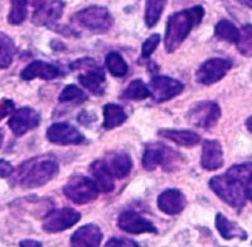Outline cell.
<instances>
[{
	"label": "cell",
	"instance_id": "3",
	"mask_svg": "<svg viewBox=\"0 0 252 247\" xmlns=\"http://www.w3.org/2000/svg\"><path fill=\"white\" fill-rule=\"evenodd\" d=\"M60 165L51 156H38L20 165L13 177V183L31 189L48 183L58 174Z\"/></svg>",
	"mask_w": 252,
	"mask_h": 247
},
{
	"label": "cell",
	"instance_id": "7",
	"mask_svg": "<svg viewBox=\"0 0 252 247\" xmlns=\"http://www.w3.org/2000/svg\"><path fill=\"white\" fill-rule=\"evenodd\" d=\"M66 198L76 204H86L98 197V190L94 181L85 176H72L63 188Z\"/></svg>",
	"mask_w": 252,
	"mask_h": 247
},
{
	"label": "cell",
	"instance_id": "34",
	"mask_svg": "<svg viewBox=\"0 0 252 247\" xmlns=\"http://www.w3.org/2000/svg\"><path fill=\"white\" fill-rule=\"evenodd\" d=\"M105 247H140L138 242L132 241L130 239H119V237H114L110 239L106 242Z\"/></svg>",
	"mask_w": 252,
	"mask_h": 247
},
{
	"label": "cell",
	"instance_id": "39",
	"mask_svg": "<svg viewBox=\"0 0 252 247\" xmlns=\"http://www.w3.org/2000/svg\"><path fill=\"white\" fill-rule=\"evenodd\" d=\"M28 1L32 4V5L34 6L35 9H37V8H39L40 5H43L44 3H47L48 0H28Z\"/></svg>",
	"mask_w": 252,
	"mask_h": 247
},
{
	"label": "cell",
	"instance_id": "31",
	"mask_svg": "<svg viewBox=\"0 0 252 247\" xmlns=\"http://www.w3.org/2000/svg\"><path fill=\"white\" fill-rule=\"evenodd\" d=\"M87 95L80 87L76 85H68L61 92L58 101L60 102H77V104H82L85 101H87Z\"/></svg>",
	"mask_w": 252,
	"mask_h": 247
},
{
	"label": "cell",
	"instance_id": "27",
	"mask_svg": "<svg viewBox=\"0 0 252 247\" xmlns=\"http://www.w3.org/2000/svg\"><path fill=\"white\" fill-rule=\"evenodd\" d=\"M168 0H146L145 23L148 28H153L160 20Z\"/></svg>",
	"mask_w": 252,
	"mask_h": 247
},
{
	"label": "cell",
	"instance_id": "6",
	"mask_svg": "<svg viewBox=\"0 0 252 247\" xmlns=\"http://www.w3.org/2000/svg\"><path fill=\"white\" fill-rule=\"evenodd\" d=\"M71 22L89 32L100 34L107 32L111 28L114 24V18L105 6L92 5L76 13L71 18Z\"/></svg>",
	"mask_w": 252,
	"mask_h": 247
},
{
	"label": "cell",
	"instance_id": "24",
	"mask_svg": "<svg viewBox=\"0 0 252 247\" xmlns=\"http://www.w3.org/2000/svg\"><path fill=\"white\" fill-rule=\"evenodd\" d=\"M127 119L125 110L116 104H107L103 107V127L106 130L121 126Z\"/></svg>",
	"mask_w": 252,
	"mask_h": 247
},
{
	"label": "cell",
	"instance_id": "10",
	"mask_svg": "<svg viewBox=\"0 0 252 247\" xmlns=\"http://www.w3.org/2000/svg\"><path fill=\"white\" fill-rule=\"evenodd\" d=\"M150 96L158 104L169 101L182 93L184 90V85L181 81L175 78L168 77V76H155L152 78L149 84Z\"/></svg>",
	"mask_w": 252,
	"mask_h": 247
},
{
	"label": "cell",
	"instance_id": "17",
	"mask_svg": "<svg viewBox=\"0 0 252 247\" xmlns=\"http://www.w3.org/2000/svg\"><path fill=\"white\" fill-rule=\"evenodd\" d=\"M187 199L179 189H166L158 197V208L168 216H175L183 212Z\"/></svg>",
	"mask_w": 252,
	"mask_h": 247
},
{
	"label": "cell",
	"instance_id": "38",
	"mask_svg": "<svg viewBox=\"0 0 252 247\" xmlns=\"http://www.w3.org/2000/svg\"><path fill=\"white\" fill-rule=\"evenodd\" d=\"M19 247H43L39 241H35V240H23L20 241Z\"/></svg>",
	"mask_w": 252,
	"mask_h": 247
},
{
	"label": "cell",
	"instance_id": "5",
	"mask_svg": "<svg viewBox=\"0 0 252 247\" xmlns=\"http://www.w3.org/2000/svg\"><path fill=\"white\" fill-rule=\"evenodd\" d=\"M71 69L81 71L78 81L85 89L96 96H102L106 91V77L105 72L92 58H82L71 63Z\"/></svg>",
	"mask_w": 252,
	"mask_h": 247
},
{
	"label": "cell",
	"instance_id": "20",
	"mask_svg": "<svg viewBox=\"0 0 252 247\" xmlns=\"http://www.w3.org/2000/svg\"><path fill=\"white\" fill-rule=\"evenodd\" d=\"M112 178H125L132 169V160L125 153H111L102 160Z\"/></svg>",
	"mask_w": 252,
	"mask_h": 247
},
{
	"label": "cell",
	"instance_id": "21",
	"mask_svg": "<svg viewBox=\"0 0 252 247\" xmlns=\"http://www.w3.org/2000/svg\"><path fill=\"white\" fill-rule=\"evenodd\" d=\"M90 172L94 177V183L100 193H111L115 189L114 178L102 160H96L90 165Z\"/></svg>",
	"mask_w": 252,
	"mask_h": 247
},
{
	"label": "cell",
	"instance_id": "12",
	"mask_svg": "<svg viewBox=\"0 0 252 247\" xmlns=\"http://www.w3.org/2000/svg\"><path fill=\"white\" fill-rule=\"evenodd\" d=\"M47 139L56 145H78L85 141L80 130L68 123L52 124L47 129Z\"/></svg>",
	"mask_w": 252,
	"mask_h": 247
},
{
	"label": "cell",
	"instance_id": "14",
	"mask_svg": "<svg viewBox=\"0 0 252 247\" xmlns=\"http://www.w3.org/2000/svg\"><path fill=\"white\" fill-rule=\"evenodd\" d=\"M40 123V115L32 107H22L15 111L9 119V127L15 136H23L24 134L38 127Z\"/></svg>",
	"mask_w": 252,
	"mask_h": 247
},
{
	"label": "cell",
	"instance_id": "36",
	"mask_svg": "<svg viewBox=\"0 0 252 247\" xmlns=\"http://www.w3.org/2000/svg\"><path fill=\"white\" fill-rule=\"evenodd\" d=\"M97 120V116L94 115V112H89V111H82L80 112V115L77 116V121L85 126H89L91 125L92 123Z\"/></svg>",
	"mask_w": 252,
	"mask_h": 247
},
{
	"label": "cell",
	"instance_id": "32",
	"mask_svg": "<svg viewBox=\"0 0 252 247\" xmlns=\"http://www.w3.org/2000/svg\"><path fill=\"white\" fill-rule=\"evenodd\" d=\"M237 48L241 55L250 57L252 53V27L251 24H245L240 31V39L237 42Z\"/></svg>",
	"mask_w": 252,
	"mask_h": 247
},
{
	"label": "cell",
	"instance_id": "35",
	"mask_svg": "<svg viewBox=\"0 0 252 247\" xmlns=\"http://www.w3.org/2000/svg\"><path fill=\"white\" fill-rule=\"evenodd\" d=\"M14 111V102L12 100L0 101V120Z\"/></svg>",
	"mask_w": 252,
	"mask_h": 247
},
{
	"label": "cell",
	"instance_id": "11",
	"mask_svg": "<svg viewBox=\"0 0 252 247\" xmlns=\"http://www.w3.org/2000/svg\"><path fill=\"white\" fill-rule=\"evenodd\" d=\"M232 68V62L226 58H211L201 64L195 73V78L201 85H213L220 81Z\"/></svg>",
	"mask_w": 252,
	"mask_h": 247
},
{
	"label": "cell",
	"instance_id": "19",
	"mask_svg": "<svg viewBox=\"0 0 252 247\" xmlns=\"http://www.w3.org/2000/svg\"><path fill=\"white\" fill-rule=\"evenodd\" d=\"M103 239L101 228L96 224H85L71 236V247H100Z\"/></svg>",
	"mask_w": 252,
	"mask_h": 247
},
{
	"label": "cell",
	"instance_id": "22",
	"mask_svg": "<svg viewBox=\"0 0 252 247\" xmlns=\"http://www.w3.org/2000/svg\"><path fill=\"white\" fill-rule=\"evenodd\" d=\"M159 135L173 143L181 145V147L192 148L201 141V136L197 132L190 130H177V129H161Z\"/></svg>",
	"mask_w": 252,
	"mask_h": 247
},
{
	"label": "cell",
	"instance_id": "41",
	"mask_svg": "<svg viewBox=\"0 0 252 247\" xmlns=\"http://www.w3.org/2000/svg\"><path fill=\"white\" fill-rule=\"evenodd\" d=\"M4 141V130L0 129V148H1V144Z\"/></svg>",
	"mask_w": 252,
	"mask_h": 247
},
{
	"label": "cell",
	"instance_id": "40",
	"mask_svg": "<svg viewBox=\"0 0 252 247\" xmlns=\"http://www.w3.org/2000/svg\"><path fill=\"white\" fill-rule=\"evenodd\" d=\"M238 3L242 4V5L247 6V8H251L252 6V0H237Z\"/></svg>",
	"mask_w": 252,
	"mask_h": 247
},
{
	"label": "cell",
	"instance_id": "33",
	"mask_svg": "<svg viewBox=\"0 0 252 247\" xmlns=\"http://www.w3.org/2000/svg\"><path fill=\"white\" fill-rule=\"evenodd\" d=\"M160 34H158V33L152 34L148 39H145L143 47H141V56H143V58H149L154 53V51L158 48L159 43H160Z\"/></svg>",
	"mask_w": 252,
	"mask_h": 247
},
{
	"label": "cell",
	"instance_id": "8",
	"mask_svg": "<svg viewBox=\"0 0 252 247\" xmlns=\"http://www.w3.org/2000/svg\"><path fill=\"white\" fill-rule=\"evenodd\" d=\"M220 107L215 101H202L197 102L189 109L187 121L190 125L201 129H211L217 124L220 118Z\"/></svg>",
	"mask_w": 252,
	"mask_h": 247
},
{
	"label": "cell",
	"instance_id": "23",
	"mask_svg": "<svg viewBox=\"0 0 252 247\" xmlns=\"http://www.w3.org/2000/svg\"><path fill=\"white\" fill-rule=\"evenodd\" d=\"M216 228L218 230L220 235L223 237L224 240H232V239H240L246 240L247 232L241 228L237 223L229 221L226 216L222 213H218L216 216Z\"/></svg>",
	"mask_w": 252,
	"mask_h": 247
},
{
	"label": "cell",
	"instance_id": "15",
	"mask_svg": "<svg viewBox=\"0 0 252 247\" xmlns=\"http://www.w3.org/2000/svg\"><path fill=\"white\" fill-rule=\"evenodd\" d=\"M63 10H64V3H63L62 0L47 1L43 5H40L39 8L35 9L32 20L37 26L51 27L61 19Z\"/></svg>",
	"mask_w": 252,
	"mask_h": 247
},
{
	"label": "cell",
	"instance_id": "1",
	"mask_svg": "<svg viewBox=\"0 0 252 247\" xmlns=\"http://www.w3.org/2000/svg\"><path fill=\"white\" fill-rule=\"evenodd\" d=\"M251 163L237 164L229 168L223 176L213 177L209 187L218 198L231 207H244L251 198Z\"/></svg>",
	"mask_w": 252,
	"mask_h": 247
},
{
	"label": "cell",
	"instance_id": "18",
	"mask_svg": "<svg viewBox=\"0 0 252 247\" xmlns=\"http://www.w3.org/2000/svg\"><path fill=\"white\" fill-rule=\"evenodd\" d=\"M224 163L223 149L218 140H204L202 147L201 165L206 170L215 172L222 168Z\"/></svg>",
	"mask_w": 252,
	"mask_h": 247
},
{
	"label": "cell",
	"instance_id": "13",
	"mask_svg": "<svg viewBox=\"0 0 252 247\" xmlns=\"http://www.w3.org/2000/svg\"><path fill=\"white\" fill-rule=\"evenodd\" d=\"M118 226L121 231L131 235L140 233H157L158 230L152 221L146 219L135 211H125L120 213L118 218Z\"/></svg>",
	"mask_w": 252,
	"mask_h": 247
},
{
	"label": "cell",
	"instance_id": "4",
	"mask_svg": "<svg viewBox=\"0 0 252 247\" xmlns=\"http://www.w3.org/2000/svg\"><path fill=\"white\" fill-rule=\"evenodd\" d=\"M183 163V158L174 149L161 144H149L144 150L143 167L146 170H155L161 167L165 172H175Z\"/></svg>",
	"mask_w": 252,
	"mask_h": 247
},
{
	"label": "cell",
	"instance_id": "9",
	"mask_svg": "<svg viewBox=\"0 0 252 247\" xmlns=\"http://www.w3.org/2000/svg\"><path fill=\"white\" fill-rule=\"evenodd\" d=\"M81 219V213L73 208H58L46 215L42 227L48 233H57L73 227Z\"/></svg>",
	"mask_w": 252,
	"mask_h": 247
},
{
	"label": "cell",
	"instance_id": "2",
	"mask_svg": "<svg viewBox=\"0 0 252 247\" xmlns=\"http://www.w3.org/2000/svg\"><path fill=\"white\" fill-rule=\"evenodd\" d=\"M204 13L206 12L203 6L195 5L174 13L168 18L165 37H164V46H165L166 52L173 53L181 47L189 33L192 32V29L202 23Z\"/></svg>",
	"mask_w": 252,
	"mask_h": 247
},
{
	"label": "cell",
	"instance_id": "26",
	"mask_svg": "<svg viewBox=\"0 0 252 247\" xmlns=\"http://www.w3.org/2000/svg\"><path fill=\"white\" fill-rule=\"evenodd\" d=\"M15 55V44L5 33L0 32V68L5 69L13 63Z\"/></svg>",
	"mask_w": 252,
	"mask_h": 247
},
{
	"label": "cell",
	"instance_id": "25",
	"mask_svg": "<svg viewBox=\"0 0 252 247\" xmlns=\"http://www.w3.org/2000/svg\"><path fill=\"white\" fill-rule=\"evenodd\" d=\"M215 35L220 40H227L229 43L237 44L238 39H240V29L232 22L222 19L216 24Z\"/></svg>",
	"mask_w": 252,
	"mask_h": 247
},
{
	"label": "cell",
	"instance_id": "37",
	"mask_svg": "<svg viewBox=\"0 0 252 247\" xmlns=\"http://www.w3.org/2000/svg\"><path fill=\"white\" fill-rule=\"evenodd\" d=\"M13 174V167L9 161L0 159V178H8Z\"/></svg>",
	"mask_w": 252,
	"mask_h": 247
},
{
	"label": "cell",
	"instance_id": "28",
	"mask_svg": "<svg viewBox=\"0 0 252 247\" xmlns=\"http://www.w3.org/2000/svg\"><path fill=\"white\" fill-rule=\"evenodd\" d=\"M150 97V91L145 84L141 80H134L129 84L121 93V98L124 100H145Z\"/></svg>",
	"mask_w": 252,
	"mask_h": 247
},
{
	"label": "cell",
	"instance_id": "30",
	"mask_svg": "<svg viewBox=\"0 0 252 247\" xmlns=\"http://www.w3.org/2000/svg\"><path fill=\"white\" fill-rule=\"evenodd\" d=\"M12 9L8 15V22L13 26H19L28 17V0H10Z\"/></svg>",
	"mask_w": 252,
	"mask_h": 247
},
{
	"label": "cell",
	"instance_id": "29",
	"mask_svg": "<svg viewBox=\"0 0 252 247\" xmlns=\"http://www.w3.org/2000/svg\"><path fill=\"white\" fill-rule=\"evenodd\" d=\"M107 69L115 77H124L129 71V66L124 60L123 56L118 52H110L105 60Z\"/></svg>",
	"mask_w": 252,
	"mask_h": 247
},
{
	"label": "cell",
	"instance_id": "16",
	"mask_svg": "<svg viewBox=\"0 0 252 247\" xmlns=\"http://www.w3.org/2000/svg\"><path fill=\"white\" fill-rule=\"evenodd\" d=\"M62 76V69L53 63H47L43 61H34L29 63L26 68L22 71L20 77L24 81H32L35 78L49 81Z\"/></svg>",
	"mask_w": 252,
	"mask_h": 247
}]
</instances>
